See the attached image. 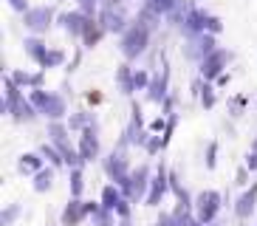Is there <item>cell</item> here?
Instances as JSON below:
<instances>
[{"instance_id": "1", "label": "cell", "mask_w": 257, "mask_h": 226, "mask_svg": "<svg viewBox=\"0 0 257 226\" xmlns=\"http://www.w3.org/2000/svg\"><path fill=\"white\" fill-rule=\"evenodd\" d=\"M150 43V29L144 26V23H130L127 29L121 31V54L127 57V60H136L139 54L147 48Z\"/></svg>"}, {"instance_id": "2", "label": "cell", "mask_w": 257, "mask_h": 226, "mask_svg": "<svg viewBox=\"0 0 257 226\" xmlns=\"http://www.w3.org/2000/svg\"><path fill=\"white\" fill-rule=\"evenodd\" d=\"M31 105L37 107V113H46L51 122L65 116V99L57 96V93H46V90L34 88L31 90Z\"/></svg>"}, {"instance_id": "3", "label": "cell", "mask_w": 257, "mask_h": 226, "mask_svg": "<svg viewBox=\"0 0 257 226\" xmlns=\"http://www.w3.org/2000/svg\"><path fill=\"white\" fill-rule=\"evenodd\" d=\"M218 212H220V192L204 189V192L195 198V220L206 226V223H212V220L218 218Z\"/></svg>"}, {"instance_id": "4", "label": "cell", "mask_w": 257, "mask_h": 226, "mask_svg": "<svg viewBox=\"0 0 257 226\" xmlns=\"http://www.w3.org/2000/svg\"><path fill=\"white\" fill-rule=\"evenodd\" d=\"M150 167H139V170H133L130 173V184L121 192H124V198L127 201H147V192H150Z\"/></svg>"}, {"instance_id": "5", "label": "cell", "mask_w": 257, "mask_h": 226, "mask_svg": "<svg viewBox=\"0 0 257 226\" xmlns=\"http://www.w3.org/2000/svg\"><path fill=\"white\" fill-rule=\"evenodd\" d=\"M105 170H107V175L116 181V187H119V189H124L130 184L127 156H124V150H113V153H110V158L105 161Z\"/></svg>"}, {"instance_id": "6", "label": "cell", "mask_w": 257, "mask_h": 226, "mask_svg": "<svg viewBox=\"0 0 257 226\" xmlns=\"http://www.w3.org/2000/svg\"><path fill=\"white\" fill-rule=\"evenodd\" d=\"M229 60H232V54H229L226 48H215L209 57H204V62H201L204 79H218V76L223 74V65H226Z\"/></svg>"}, {"instance_id": "7", "label": "cell", "mask_w": 257, "mask_h": 226, "mask_svg": "<svg viewBox=\"0 0 257 226\" xmlns=\"http://www.w3.org/2000/svg\"><path fill=\"white\" fill-rule=\"evenodd\" d=\"M54 20V12L48 6H37V9H29L23 15V23L26 29H31L34 34H43V31H48V26H51Z\"/></svg>"}, {"instance_id": "8", "label": "cell", "mask_w": 257, "mask_h": 226, "mask_svg": "<svg viewBox=\"0 0 257 226\" xmlns=\"http://www.w3.org/2000/svg\"><path fill=\"white\" fill-rule=\"evenodd\" d=\"M167 189H170V175H167V170L164 167H159V175L153 178V184H150V192H147V206H159L161 203V198L167 195Z\"/></svg>"}, {"instance_id": "9", "label": "cell", "mask_w": 257, "mask_h": 226, "mask_svg": "<svg viewBox=\"0 0 257 226\" xmlns=\"http://www.w3.org/2000/svg\"><path fill=\"white\" fill-rule=\"evenodd\" d=\"M88 215V209H85V201H79V198H71L68 206L62 209V226H79L82 223V218Z\"/></svg>"}, {"instance_id": "10", "label": "cell", "mask_w": 257, "mask_h": 226, "mask_svg": "<svg viewBox=\"0 0 257 226\" xmlns=\"http://www.w3.org/2000/svg\"><path fill=\"white\" fill-rule=\"evenodd\" d=\"M254 206H257V184L251 189H246V192L237 198V203H234V215H237L240 220H249L251 212H254Z\"/></svg>"}, {"instance_id": "11", "label": "cell", "mask_w": 257, "mask_h": 226, "mask_svg": "<svg viewBox=\"0 0 257 226\" xmlns=\"http://www.w3.org/2000/svg\"><path fill=\"white\" fill-rule=\"evenodd\" d=\"M206 23H209V15H206V12L189 9L187 15H184V31H187V34H201V31H206Z\"/></svg>"}, {"instance_id": "12", "label": "cell", "mask_w": 257, "mask_h": 226, "mask_svg": "<svg viewBox=\"0 0 257 226\" xmlns=\"http://www.w3.org/2000/svg\"><path fill=\"white\" fill-rule=\"evenodd\" d=\"M60 20H62V26H65V31H68V34H74V37H82V34H85V26H88V20H91V17L85 15V12H68V15H62Z\"/></svg>"}, {"instance_id": "13", "label": "cell", "mask_w": 257, "mask_h": 226, "mask_svg": "<svg viewBox=\"0 0 257 226\" xmlns=\"http://www.w3.org/2000/svg\"><path fill=\"white\" fill-rule=\"evenodd\" d=\"M99 23H102V29L105 31H124V15H121L119 9H102V15H99Z\"/></svg>"}, {"instance_id": "14", "label": "cell", "mask_w": 257, "mask_h": 226, "mask_svg": "<svg viewBox=\"0 0 257 226\" xmlns=\"http://www.w3.org/2000/svg\"><path fill=\"white\" fill-rule=\"evenodd\" d=\"M79 156H82V161H93V158L99 156V139L93 136L91 128L82 133V142H79Z\"/></svg>"}, {"instance_id": "15", "label": "cell", "mask_w": 257, "mask_h": 226, "mask_svg": "<svg viewBox=\"0 0 257 226\" xmlns=\"http://www.w3.org/2000/svg\"><path fill=\"white\" fill-rule=\"evenodd\" d=\"M23 45H26V54H29L31 60H34V62H40V65L46 68V60H48V45L43 43L40 37H29Z\"/></svg>"}, {"instance_id": "16", "label": "cell", "mask_w": 257, "mask_h": 226, "mask_svg": "<svg viewBox=\"0 0 257 226\" xmlns=\"http://www.w3.org/2000/svg\"><path fill=\"white\" fill-rule=\"evenodd\" d=\"M124 198V192H121L116 184H107L105 189H102V209H110L116 212V206H119V201Z\"/></svg>"}, {"instance_id": "17", "label": "cell", "mask_w": 257, "mask_h": 226, "mask_svg": "<svg viewBox=\"0 0 257 226\" xmlns=\"http://www.w3.org/2000/svg\"><path fill=\"white\" fill-rule=\"evenodd\" d=\"M133 74H136V71H130V65H119V71H116V79H119V85H121L124 93H133V90H136Z\"/></svg>"}, {"instance_id": "18", "label": "cell", "mask_w": 257, "mask_h": 226, "mask_svg": "<svg viewBox=\"0 0 257 226\" xmlns=\"http://www.w3.org/2000/svg\"><path fill=\"white\" fill-rule=\"evenodd\" d=\"M102 31H105V29H102V23L91 17V20H88V26H85V34H82L85 45H96L99 37H102Z\"/></svg>"}, {"instance_id": "19", "label": "cell", "mask_w": 257, "mask_h": 226, "mask_svg": "<svg viewBox=\"0 0 257 226\" xmlns=\"http://www.w3.org/2000/svg\"><path fill=\"white\" fill-rule=\"evenodd\" d=\"M20 170H23V173H40V170H43V158H40L37 153H26V156L20 158Z\"/></svg>"}, {"instance_id": "20", "label": "cell", "mask_w": 257, "mask_h": 226, "mask_svg": "<svg viewBox=\"0 0 257 226\" xmlns=\"http://www.w3.org/2000/svg\"><path fill=\"white\" fill-rule=\"evenodd\" d=\"M12 79H15L20 88H29V85H34V88H37V85L43 82V74H26V71H15V74H12Z\"/></svg>"}, {"instance_id": "21", "label": "cell", "mask_w": 257, "mask_h": 226, "mask_svg": "<svg viewBox=\"0 0 257 226\" xmlns=\"http://www.w3.org/2000/svg\"><path fill=\"white\" fill-rule=\"evenodd\" d=\"M51 184H54V170H40L37 175H34V189L37 192H46V189H51Z\"/></svg>"}, {"instance_id": "22", "label": "cell", "mask_w": 257, "mask_h": 226, "mask_svg": "<svg viewBox=\"0 0 257 226\" xmlns=\"http://www.w3.org/2000/svg\"><path fill=\"white\" fill-rule=\"evenodd\" d=\"M198 220L189 218V206H184V203H178V209L173 212V226H195Z\"/></svg>"}, {"instance_id": "23", "label": "cell", "mask_w": 257, "mask_h": 226, "mask_svg": "<svg viewBox=\"0 0 257 226\" xmlns=\"http://www.w3.org/2000/svg\"><path fill=\"white\" fill-rule=\"evenodd\" d=\"M164 93H167V74L161 76V79H153V82H150V99H153V102H161Z\"/></svg>"}, {"instance_id": "24", "label": "cell", "mask_w": 257, "mask_h": 226, "mask_svg": "<svg viewBox=\"0 0 257 226\" xmlns=\"http://www.w3.org/2000/svg\"><path fill=\"white\" fill-rule=\"evenodd\" d=\"M71 198H79L82 195V170L76 167V170H71Z\"/></svg>"}, {"instance_id": "25", "label": "cell", "mask_w": 257, "mask_h": 226, "mask_svg": "<svg viewBox=\"0 0 257 226\" xmlns=\"http://www.w3.org/2000/svg\"><path fill=\"white\" fill-rule=\"evenodd\" d=\"M40 156H46L48 161H51V164H54V167L65 164V158H62V153L57 150V147H48V144H43V150H40Z\"/></svg>"}, {"instance_id": "26", "label": "cell", "mask_w": 257, "mask_h": 226, "mask_svg": "<svg viewBox=\"0 0 257 226\" xmlns=\"http://www.w3.org/2000/svg\"><path fill=\"white\" fill-rule=\"evenodd\" d=\"M88 125H91V113H76V116H71L68 119V128L71 130H88Z\"/></svg>"}, {"instance_id": "27", "label": "cell", "mask_w": 257, "mask_h": 226, "mask_svg": "<svg viewBox=\"0 0 257 226\" xmlns=\"http://www.w3.org/2000/svg\"><path fill=\"white\" fill-rule=\"evenodd\" d=\"M48 136H51L54 144L68 142V139H65V125H60V122H51V125H48Z\"/></svg>"}, {"instance_id": "28", "label": "cell", "mask_w": 257, "mask_h": 226, "mask_svg": "<svg viewBox=\"0 0 257 226\" xmlns=\"http://www.w3.org/2000/svg\"><path fill=\"white\" fill-rule=\"evenodd\" d=\"M62 62H65V51H60V48H51V51H48V60H46V68L62 65Z\"/></svg>"}, {"instance_id": "29", "label": "cell", "mask_w": 257, "mask_h": 226, "mask_svg": "<svg viewBox=\"0 0 257 226\" xmlns=\"http://www.w3.org/2000/svg\"><path fill=\"white\" fill-rule=\"evenodd\" d=\"M17 215H20V206H17V203H12V206H9L6 212H3V218H0V223H3V226H12V220H15Z\"/></svg>"}, {"instance_id": "30", "label": "cell", "mask_w": 257, "mask_h": 226, "mask_svg": "<svg viewBox=\"0 0 257 226\" xmlns=\"http://www.w3.org/2000/svg\"><path fill=\"white\" fill-rule=\"evenodd\" d=\"M133 82H136V90L150 88V76H147V71H136V74H133Z\"/></svg>"}, {"instance_id": "31", "label": "cell", "mask_w": 257, "mask_h": 226, "mask_svg": "<svg viewBox=\"0 0 257 226\" xmlns=\"http://www.w3.org/2000/svg\"><path fill=\"white\" fill-rule=\"evenodd\" d=\"M130 203H133V201H127V198H121V201H119V206H116V215H119L121 220H127V218H130Z\"/></svg>"}, {"instance_id": "32", "label": "cell", "mask_w": 257, "mask_h": 226, "mask_svg": "<svg viewBox=\"0 0 257 226\" xmlns=\"http://www.w3.org/2000/svg\"><path fill=\"white\" fill-rule=\"evenodd\" d=\"M161 147H164V139H161V136H153V139H147V153H159Z\"/></svg>"}, {"instance_id": "33", "label": "cell", "mask_w": 257, "mask_h": 226, "mask_svg": "<svg viewBox=\"0 0 257 226\" xmlns=\"http://www.w3.org/2000/svg\"><path fill=\"white\" fill-rule=\"evenodd\" d=\"M201 102H204V107H212V105H215V90H212L209 85L201 90Z\"/></svg>"}, {"instance_id": "34", "label": "cell", "mask_w": 257, "mask_h": 226, "mask_svg": "<svg viewBox=\"0 0 257 226\" xmlns=\"http://www.w3.org/2000/svg\"><path fill=\"white\" fill-rule=\"evenodd\" d=\"M215 156H218V144L212 142V144H209V150H206V167H209V170L215 167Z\"/></svg>"}, {"instance_id": "35", "label": "cell", "mask_w": 257, "mask_h": 226, "mask_svg": "<svg viewBox=\"0 0 257 226\" xmlns=\"http://www.w3.org/2000/svg\"><path fill=\"white\" fill-rule=\"evenodd\" d=\"M220 29H223V23H220L218 17H209V23H206V31H209V34H218Z\"/></svg>"}, {"instance_id": "36", "label": "cell", "mask_w": 257, "mask_h": 226, "mask_svg": "<svg viewBox=\"0 0 257 226\" xmlns=\"http://www.w3.org/2000/svg\"><path fill=\"white\" fill-rule=\"evenodd\" d=\"M76 3H79V12H85V15H91L96 9V0H76Z\"/></svg>"}, {"instance_id": "37", "label": "cell", "mask_w": 257, "mask_h": 226, "mask_svg": "<svg viewBox=\"0 0 257 226\" xmlns=\"http://www.w3.org/2000/svg\"><path fill=\"white\" fill-rule=\"evenodd\" d=\"M9 6L15 9V12H23L26 15V12H29V0H9Z\"/></svg>"}, {"instance_id": "38", "label": "cell", "mask_w": 257, "mask_h": 226, "mask_svg": "<svg viewBox=\"0 0 257 226\" xmlns=\"http://www.w3.org/2000/svg\"><path fill=\"white\" fill-rule=\"evenodd\" d=\"M246 167H249V170H257V153H254V150H249V158H246Z\"/></svg>"}, {"instance_id": "39", "label": "cell", "mask_w": 257, "mask_h": 226, "mask_svg": "<svg viewBox=\"0 0 257 226\" xmlns=\"http://www.w3.org/2000/svg\"><path fill=\"white\" fill-rule=\"evenodd\" d=\"M156 226H173V215H167V212H164V215L156 220Z\"/></svg>"}, {"instance_id": "40", "label": "cell", "mask_w": 257, "mask_h": 226, "mask_svg": "<svg viewBox=\"0 0 257 226\" xmlns=\"http://www.w3.org/2000/svg\"><path fill=\"white\" fill-rule=\"evenodd\" d=\"M161 128H164V119H161V116H159V119H156V122H153V125H150V130H161Z\"/></svg>"}, {"instance_id": "41", "label": "cell", "mask_w": 257, "mask_h": 226, "mask_svg": "<svg viewBox=\"0 0 257 226\" xmlns=\"http://www.w3.org/2000/svg\"><path fill=\"white\" fill-rule=\"evenodd\" d=\"M88 102H93V105H96V102H102V93H88Z\"/></svg>"}, {"instance_id": "42", "label": "cell", "mask_w": 257, "mask_h": 226, "mask_svg": "<svg viewBox=\"0 0 257 226\" xmlns=\"http://www.w3.org/2000/svg\"><path fill=\"white\" fill-rule=\"evenodd\" d=\"M119 3H121V0H105V9H116Z\"/></svg>"}, {"instance_id": "43", "label": "cell", "mask_w": 257, "mask_h": 226, "mask_svg": "<svg viewBox=\"0 0 257 226\" xmlns=\"http://www.w3.org/2000/svg\"><path fill=\"white\" fill-rule=\"evenodd\" d=\"M251 150H254V153H257V139H254V142H251Z\"/></svg>"}, {"instance_id": "44", "label": "cell", "mask_w": 257, "mask_h": 226, "mask_svg": "<svg viewBox=\"0 0 257 226\" xmlns=\"http://www.w3.org/2000/svg\"><path fill=\"white\" fill-rule=\"evenodd\" d=\"M121 226H130V223H127V220H121Z\"/></svg>"}, {"instance_id": "45", "label": "cell", "mask_w": 257, "mask_h": 226, "mask_svg": "<svg viewBox=\"0 0 257 226\" xmlns=\"http://www.w3.org/2000/svg\"><path fill=\"white\" fill-rule=\"evenodd\" d=\"M195 226H204V223H195Z\"/></svg>"}]
</instances>
